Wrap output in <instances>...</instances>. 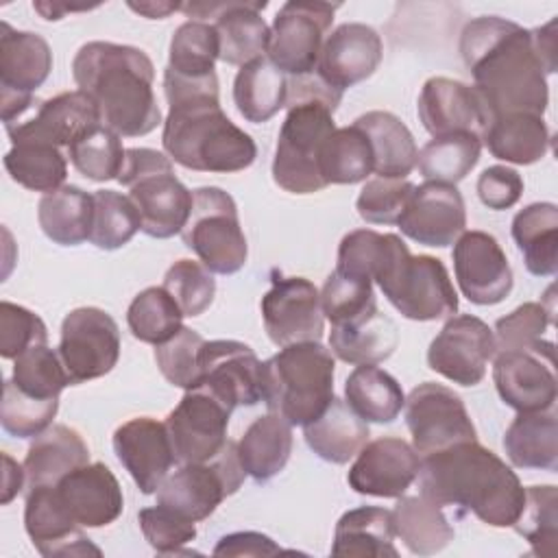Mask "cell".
Returning a JSON list of instances; mask_svg holds the SVG:
<instances>
[{
	"mask_svg": "<svg viewBox=\"0 0 558 558\" xmlns=\"http://www.w3.org/2000/svg\"><path fill=\"white\" fill-rule=\"evenodd\" d=\"M11 144L13 146L4 155V168L15 183L44 194L63 185L68 161L59 146L31 137L11 140Z\"/></svg>",
	"mask_w": 558,
	"mask_h": 558,
	"instance_id": "obj_43",
	"label": "cell"
},
{
	"mask_svg": "<svg viewBox=\"0 0 558 558\" xmlns=\"http://www.w3.org/2000/svg\"><path fill=\"white\" fill-rule=\"evenodd\" d=\"M554 323V307L530 301L495 323V342L499 351H534L554 357V342L543 340Z\"/></svg>",
	"mask_w": 558,
	"mask_h": 558,
	"instance_id": "obj_49",
	"label": "cell"
},
{
	"mask_svg": "<svg viewBox=\"0 0 558 558\" xmlns=\"http://www.w3.org/2000/svg\"><path fill=\"white\" fill-rule=\"evenodd\" d=\"M72 76L98 107L100 122L120 137H142L161 124L153 92L150 57L113 41H87L72 61Z\"/></svg>",
	"mask_w": 558,
	"mask_h": 558,
	"instance_id": "obj_4",
	"label": "cell"
},
{
	"mask_svg": "<svg viewBox=\"0 0 558 558\" xmlns=\"http://www.w3.org/2000/svg\"><path fill=\"white\" fill-rule=\"evenodd\" d=\"M414 185L408 179H371L360 190L355 209L371 225H397Z\"/></svg>",
	"mask_w": 558,
	"mask_h": 558,
	"instance_id": "obj_57",
	"label": "cell"
},
{
	"mask_svg": "<svg viewBox=\"0 0 558 558\" xmlns=\"http://www.w3.org/2000/svg\"><path fill=\"white\" fill-rule=\"evenodd\" d=\"M477 196L480 201L495 211L510 209L523 194V179L517 170L508 166H488L477 177Z\"/></svg>",
	"mask_w": 558,
	"mask_h": 558,
	"instance_id": "obj_60",
	"label": "cell"
},
{
	"mask_svg": "<svg viewBox=\"0 0 558 558\" xmlns=\"http://www.w3.org/2000/svg\"><path fill=\"white\" fill-rule=\"evenodd\" d=\"M137 521L144 538L157 554H185L183 547L196 538L194 521L161 504L142 508Z\"/></svg>",
	"mask_w": 558,
	"mask_h": 558,
	"instance_id": "obj_58",
	"label": "cell"
},
{
	"mask_svg": "<svg viewBox=\"0 0 558 558\" xmlns=\"http://www.w3.org/2000/svg\"><path fill=\"white\" fill-rule=\"evenodd\" d=\"M373 172L368 137L355 124L340 126L323 146L320 174L327 185H353Z\"/></svg>",
	"mask_w": 558,
	"mask_h": 558,
	"instance_id": "obj_45",
	"label": "cell"
},
{
	"mask_svg": "<svg viewBox=\"0 0 558 558\" xmlns=\"http://www.w3.org/2000/svg\"><path fill=\"white\" fill-rule=\"evenodd\" d=\"M57 351L72 386L98 379L118 364V323L100 307H76L61 323Z\"/></svg>",
	"mask_w": 558,
	"mask_h": 558,
	"instance_id": "obj_13",
	"label": "cell"
},
{
	"mask_svg": "<svg viewBox=\"0 0 558 558\" xmlns=\"http://www.w3.org/2000/svg\"><path fill=\"white\" fill-rule=\"evenodd\" d=\"M405 425L412 447L423 458L464 440H477L475 425L464 401L451 388L423 381L405 399Z\"/></svg>",
	"mask_w": 558,
	"mask_h": 558,
	"instance_id": "obj_12",
	"label": "cell"
},
{
	"mask_svg": "<svg viewBox=\"0 0 558 558\" xmlns=\"http://www.w3.org/2000/svg\"><path fill=\"white\" fill-rule=\"evenodd\" d=\"M89 462V449L83 436L68 425H50L37 434L26 451V488L54 486L63 475Z\"/></svg>",
	"mask_w": 558,
	"mask_h": 558,
	"instance_id": "obj_30",
	"label": "cell"
},
{
	"mask_svg": "<svg viewBox=\"0 0 558 558\" xmlns=\"http://www.w3.org/2000/svg\"><path fill=\"white\" fill-rule=\"evenodd\" d=\"M482 140L471 133H453L429 140L416 157L418 172L425 181H440L456 185L480 161Z\"/></svg>",
	"mask_w": 558,
	"mask_h": 558,
	"instance_id": "obj_46",
	"label": "cell"
},
{
	"mask_svg": "<svg viewBox=\"0 0 558 558\" xmlns=\"http://www.w3.org/2000/svg\"><path fill=\"white\" fill-rule=\"evenodd\" d=\"M281 547L262 532H233L225 534L216 547L214 556H275Z\"/></svg>",
	"mask_w": 558,
	"mask_h": 558,
	"instance_id": "obj_61",
	"label": "cell"
},
{
	"mask_svg": "<svg viewBox=\"0 0 558 558\" xmlns=\"http://www.w3.org/2000/svg\"><path fill=\"white\" fill-rule=\"evenodd\" d=\"M460 54L490 118L545 113L547 70L530 28L499 15L475 17L460 33Z\"/></svg>",
	"mask_w": 558,
	"mask_h": 558,
	"instance_id": "obj_1",
	"label": "cell"
},
{
	"mask_svg": "<svg viewBox=\"0 0 558 558\" xmlns=\"http://www.w3.org/2000/svg\"><path fill=\"white\" fill-rule=\"evenodd\" d=\"M181 320L183 312L161 286L142 290L126 310V323L133 338L155 347L170 340L183 327Z\"/></svg>",
	"mask_w": 558,
	"mask_h": 558,
	"instance_id": "obj_47",
	"label": "cell"
},
{
	"mask_svg": "<svg viewBox=\"0 0 558 558\" xmlns=\"http://www.w3.org/2000/svg\"><path fill=\"white\" fill-rule=\"evenodd\" d=\"M381 54V37L373 26L344 22L325 37L314 72L333 89L344 92L373 76Z\"/></svg>",
	"mask_w": 558,
	"mask_h": 558,
	"instance_id": "obj_23",
	"label": "cell"
},
{
	"mask_svg": "<svg viewBox=\"0 0 558 558\" xmlns=\"http://www.w3.org/2000/svg\"><path fill=\"white\" fill-rule=\"evenodd\" d=\"M508 460L519 469H558V416L551 410L519 412L504 436Z\"/></svg>",
	"mask_w": 558,
	"mask_h": 558,
	"instance_id": "obj_36",
	"label": "cell"
},
{
	"mask_svg": "<svg viewBox=\"0 0 558 558\" xmlns=\"http://www.w3.org/2000/svg\"><path fill=\"white\" fill-rule=\"evenodd\" d=\"M205 340L198 331L181 327L170 340L155 347V362L161 375L183 390L198 388L201 384V349Z\"/></svg>",
	"mask_w": 558,
	"mask_h": 558,
	"instance_id": "obj_55",
	"label": "cell"
},
{
	"mask_svg": "<svg viewBox=\"0 0 558 558\" xmlns=\"http://www.w3.org/2000/svg\"><path fill=\"white\" fill-rule=\"evenodd\" d=\"M124 155L126 148L122 146L120 135L105 124H94L68 146L72 166L96 183L118 179L124 166Z\"/></svg>",
	"mask_w": 558,
	"mask_h": 558,
	"instance_id": "obj_48",
	"label": "cell"
},
{
	"mask_svg": "<svg viewBox=\"0 0 558 558\" xmlns=\"http://www.w3.org/2000/svg\"><path fill=\"white\" fill-rule=\"evenodd\" d=\"M161 288L177 301L183 316H201L214 301L216 279L201 262L179 259L166 270Z\"/></svg>",
	"mask_w": 558,
	"mask_h": 558,
	"instance_id": "obj_56",
	"label": "cell"
},
{
	"mask_svg": "<svg viewBox=\"0 0 558 558\" xmlns=\"http://www.w3.org/2000/svg\"><path fill=\"white\" fill-rule=\"evenodd\" d=\"M54 488L63 508L81 527H102L122 514L120 482L102 462H87L70 471Z\"/></svg>",
	"mask_w": 558,
	"mask_h": 558,
	"instance_id": "obj_26",
	"label": "cell"
},
{
	"mask_svg": "<svg viewBox=\"0 0 558 558\" xmlns=\"http://www.w3.org/2000/svg\"><path fill=\"white\" fill-rule=\"evenodd\" d=\"M395 536L390 510L360 506L338 519L331 554L342 558H397Z\"/></svg>",
	"mask_w": 558,
	"mask_h": 558,
	"instance_id": "obj_32",
	"label": "cell"
},
{
	"mask_svg": "<svg viewBox=\"0 0 558 558\" xmlns=\"http://www.w3.org/2000/svg\"><path fill=\"white\" fill-rule=\"evenodd\" d=\"M181 238L209 272L233 275L246 264L248 244L240 227L238 205L220 187L209 185L192 192V209Z\"/></svg>",
	"mask_w": 558,
	"mask_h": 558,
	"instance_id": "obj_9",
	"label": "cell"
},
{
	"mask_svg": "<svg viewBox=\"0 0 558 558\" xmlns=\"http://www.w3.org/2000/svg\"><path fill=\"white\" fill-rule=\"evenodd\" d=\"M231 412L205 388L185 390L179 405L163 421L177 462H207L218 456L229 440Z\"/></svg>",
	"mask_w": 558,
	"mask_h": 558,
	"instance_id": "obj_15",
	"label": "cell"
},
{
	"mask_svg": "<svg viewBox=\"0 0 558 558\" xmlns=\"http://www.w3.org/2000/svg\"><path fill=\"white\" fill-rule=\"evenodd\" d=\"M453 272L475 305H497L512 290V268L499 242L486 231H464L453 242Z\"/></svg>",
	"mask_w": 558,
	"mask_h": 558,
	"instance_id": "obj_18",
	"label": "cell"
},
{
	"mask_svg": "<svg viewBox=\"0 0 558 558\" xmlns=\"http://www.w3.org/2000/svg\"><path fill=\"white\" fill-rule=\"evenodd\" d=\"M37 220L48 240L61 246H78L92 235L94 194L76 185H61L41 196Z\"/></svg>",
	"mask_w": 558,
	"mask_h": 558,
	"instance_id": "obj_38",
	"label": "cell"
},
{
	"mask_svg": "<svg viewBox=\"0 0 558 558\" xmlns=\"http://www.w3.org/2000/svg\"><path fill=\"white\" fill-rule=\"evenodd\" d=\"M118 183L129 187V198L140 211L142 231L166 240L183 231L192 192L174 177L172 159L155 148H126Z\"/></svg>",
	"mask_w": 558,
	"mask_h": 558,
	"instance_id": "obj_8",
	"label": "cell"
},
{
	"mask_svg": "<svg viewBox=\"0 0 558 558\" xmlns=\"http://www.w3.org/2000/svg\"><path fill=\"white\" fill-rule=\"evenodd\" d=\"M24 527L41 556H100V549L81 532V525L63 508L54 486L26 490Z\"/></svg>",
	"mask_w": 558,
	"mask_h": 558,
	"instance_id": "obj_27",
	"label": "cell"
},
{
	"mask_svg": "<svg viewBox=\"0 0 558 558\" xmlns=\"http://www.w3.org/2000/svg\"><path fill=\"white\" fill-rule=\"evenodd\" d=\"M129 9L150 17V20H163L168 17L172 11H181V4L174 2H129Z\"/></svg>",
	"mask_w": 558,
	"mask_h": 558,
	"instance_id": "obj_64",
	"label": "cell"
},
{
	"mask_svg": "<svg viewBox=\"0 0 558 558\" xmlns=\"http://www.w3.org/2000/svg\"><path fill=\"white\" fill-rule=\"evenodd\" d=\"M397 227L418 244L436 248L449 246L466 227L464 198L460 190L449 183L425 181L414 185Z\"/></svg>",
	"mask_w": 558,
	"mask_h": 558,
	"instance_id": "obj_20",
	"label": "cell"
},
{
	"mask_svg": "<svg viewBox=\"0 0 558 558\" xmlns=\"http://www.w3.org/2000/svg\"><path fill=\"white\" fill-rule=\"evenodd\" d=\"M482 140L493 157L517 166L541 161L551 144L543 116L534 113L497 116L490 120Z\"/></svg>",
	"mask_w": 558,
	"mask_h": 558,
	"instance_id": "obj_37",
	"label": "cell"
},
{
	"mask_svg": "<svg viewBox=\"0 0 558 558\" xmlns=\"http://www.w3.org/2000/svg\"><path fill=\"white\" fill-rule=\"evenodd\" d=\"M392 512L395 534L416 556L442 551L453 541V527L442 514V508L423 495L397 497Z\"/></svg>",
	"mask_w": 558,
	"mask_h": 558,
	"instance_id": "obj_41",
	"label": "cell"
},
{
	"mask_svg": "<svg viewBox=\"0 0 558 558\" xmlns=\"http://www.w3.org/2000/svg\"><path fill=\"white\" fill-rule=\"evenodd\" d=\"M530 545L532 554H554L558 536V493L556 486L525 488V504L512 525Z\"/></svg>",
	"mask_w": 558,
	"mask_h": 558,
	"instance_id": "obj_52",
	"label": "cell"
},
{
	"mask_svg": "<svg viewBox=\"0 0 558 558\" xmlns=\"http://www.w3.org/2000/svg\"><path fill=\"white\" fill-rule=\"evenodd\" d=\"M512 240L532 275L554 277L558 268V207L554 203H532L517 211Z\"/></svg>",
	"mask_w": 558,
	"mask_h": 558,
	"instance_id": "obj_39",
	"label": "cell"
},
{
	"mask_svg": "<svg viewBox=\"0 0 558 558\" xmlns=\"http://www.w3.org/2000/svg\"><path fill=\"white\" fill-rule=\"evenodd\" d=\"M320 307L331 325L349 323L377 307L373 281L336 268L323 283Z\"/></svg>",
	"mask_w": 558,
	"mask_h": 558,
	"instance_id": "obj_54",
	"label": "cell"
},
{
	"mask_svg": "<svg viewBox=\"0 0 558 558\" xmlns=\"http://www.w3.org/2000/svg\"><path fill=\"white\" fill-rule=\"evenodd\" d=\"M238 445L227 440L218 456L207 462H185L168 473L157 488V504L174 510L190 521H203L233 495L244 482Z\"/></svg>",
	"mask_w": 558,
	"mask_h": 558,
	"instance_id": "obj_10",
	"label": "cell"
},
{
	"mask_svg": "<svg viewBox=\"0 0 558 558\" xmlns=\"http://www.w3.org/2000/svg\"><path fill=\"white\" fill-rule=\"evenodd\" d=\"M340 4L292 0L286 2L272 22L268 59L290 76H303L316 70L325 33Z\"/></svg>",
	"mask_w": 558,
	"mask_h": 558,
	"instance_id": "obj_11",
	"label": "cell"
},
{
	"mask_svg": "<svg viewBox=\"0 0 558 558\" xmlns=\"http://www.w3.org/2000/svg\"><path fill=\"white\" fill-rule=\"evenodd\" d=\"M142 231V218L133 201L116 190L94 192V222L89 242L102 251H116Z\"/></svg>",
	"mask_w": 558,
	"mask_h": 558,
	"instance_id": "obj_50",
	"label": "cell"
},
{
	"mask_svg": "<svg viewBox=\"0 0 558 558\" xmlns=\"http://www.w3.org/2000/svg\"><path fill=\"white\" fill-rule=\"evenodd\" d=\"M418 469L421 456L410 442L397 436H381L357 451L347 482L360 495L397 499L414 484Z\"/></svg>",
	"mask_w": 558,
	"mask_h": 558,
	"instance_id": "obj_22",
	"label": "cell"
},
{
	"mask_svg": "<svg viewBox=\"0 0 558 558\" xmlns=\"http://www.w3.org/2000/svg\"><path fill=\"white\" fill-rule=\"evenodd\" d=\"M497 342L493 329L477 316L460 314L447 318L427 349V364L445 379L460 386H475L486 375V364L495 357Z\"/></svg>",
	"mask_w": 558,
	"mask_h": 558,
	"instance_id": "obj_16",
	"label": "cell"
},
{
	"mask_svg": "<svg viewBox=\"0 0 558 558\" xmlns=\"http://www.w3.org/2000/svg\"><path fill=\"white\" fill-rule=\"evenodd\" d=\"M340 100L342 92L327 85L316 72L288 78V113L272 159V179L286 192L312 194L327 187L320 174V155L336 131L333 113Z\"/></svg>",
	"mask_w": 558,
	"mask_h": 558,
	"instance_id": "obj_5",
	"label": "cell"
},
{
	"mask_svg": "<svg viewBox=\"0 0 558 558\" xmlns=\"http://www.w3.org/2000/svg\"><path fill=\"white\" fill-rule=\"evenodd\" d=\"M168 118L161 144L166 155L187 170L240 172L257 157L248 133L235 126L220 107L218 76L190 81L163 70Z\"/></svg>",
	"mask_w": 558,
	"mask_h": 558,
	"instance_id": "obj_2",
	"label": "cell"
},
{
	"mask_svg": "<svg viewBox=\"0 0 558 558\" xmlns=\"http://www.w3.org/2000/svg\"><path fill=\"white\" fill-rule=\"evenodd\" d=\"M216 59H220V44L214 24L203 20H187L174 31L170 39L166 70L181 78L201 81L216 74Z\"/></svg>",
	"mask_w": 558,
	"mask_h": 558,
	"instance_id": "obj_44",
	"label": "cell"
},
{
	"mask_svg": "<svg viewBox=\"0 0 558 558\" xmlns=\"http://www.w3.org/2000/svg\"><path fill=\"white\" fill-rule=\"evenodd\" d=\"M416 109L423 129L432 137L471 133L482 140L493 120L488 107L471 85L447 76L425 81Z\"/></svg>",
	"mask_w": 558,
	"mask_h": 558,
	"instance_id": "obj_21",
	"label": "cell"
},
{
	"mask_svg": "<svg viewBox=\"0 0 558 558\" xmlns=\"http://www.w3.org/2000/svg\"><path fill=\"white\" fill-rule=\"evenodd\" d=\"M373 150V172L384 179H405L416 168L418 148L410 129L390 111H366L353 122Z\"/></svg>",
	"mask_w": 558,
	"mask_h": 558,
	"instance_id": "obj_34",
	"label": "cell"
},
{
	"mask_svg": "<svg viewBox=\"0 0 558 558\" xmlns=\"http://www.w3.org/2000/svg\"><path fill=\"white\" fill-rule=\"evenodd\" d=\"M4 460V477H2V504H9L26 484L24 464L20 466L9 453L2 456Z\"/></svg>",
	"mask_w": 558,
	"mask_h": 558,
	"instance_id": "obj_63",
	"label": "cell"
},
{
	"mask_svg": "<svg viewBox=\"0 0 558 558\" xmlns=\"http://www.w3.org/2000/svg\"><path fill=\"white\" fill-rule=\"evenodd\" d=\"M292 442V425L286 418L272 412L257 416L235 442L244 473L257 484L272 480L288 464Z\"/></svg>",
	"mask_w": 558,
	"mask_h": 558,
	"instance_id": "obj_33",
	"label": "cell"
},
{
	"mask_svg": "<svg viewBox=\"0 0 558 558\" xmlns=\"http://www.w3.org/2000/svg\"><path fill=\"white\" fill-rule=\"evenodd\" d=\"M11 381L26 395L37 399H59L61 390L70 384L59 351L48 344L33 347L15 357Z\"/></svg>",
	"mask_w": 558,
	"mask_h": 558,
	"instance_id": "obj_51",
	"label": "cell"
},
{
	"mask_svg": "<svg viewBox=\"0 0 558 558\" xmlns=\"http://www.w3.org/2000/svg\"><path fill=\"white\" fill-rule=\"evenodd\" d=\"M554 357L534 351H497L493 381L506 405L517 412L551 410L558 395Z\"/></svg>",
	"mask_w": 558,
	"mask_h": 558,
	"instance_id": "obj_25",
	"label": "cell"
},
{
	"mask_svg": "<svg viewBox=\"0 0 558 558\" xmlns=\"http://www.w3.org/2000/svg\"><path fill=\"white\" fill-rule=\"evenodd\" d=\"M52 70L48 41L31 31H15L2 22L0 33V94L33 96Z\"/></svg>",
	"mask_w": 558,
	"mask_h": 558,
	"instance_id": "obj_29",
	"label": "cell"
},
{
	"mask_svg": "<svg viewBox=\"0 0 558 558\" xmlns=\"http://www.w3.org/2000/svg\"><path fill=\"white\" fill-rule=\"evenodd\" d=\"M266 2H190L181 4L187 17H214V28L220 44V61L227 65H246L268 50L270 28L262 17Z\"/></svg>",
	"mask_w": 558,
	"mask_h": 558,
	"instance_id": "obj_19",
	"label": "cell"
},
{
	"mask_svg": "<svg viewBox=\"0 0 558 558\" xmlns=\"http://www.w3.org/2000/svg\"><path fill=\"white\" fill-rule=\"evenodd\" d=\"M416 480L423 497L473 512L490 527H512L525 504L519 475L477 440L423 456Z\"/></svg>",
	"mask_w": 558,
	"mask_h": 558,
	"instance_id": "obj_3",
	"label": "cell"
},
{
	"mask_svg": "<svg viewBox=\"0 0 558 558\" xmlns=\"http://www.w3.org/2000/svg\"><path fill=\"white\" fill-rule=\"evenodd\" d=\"M94 124H102L96 102L85 92L74 89L44 100L35 118L7 126V133L11 140L31 137L68 148Z\"/></svg>",
	"mask_w": 558,
	"mask_h": 558,
	"instance_id": "obj_28",
	"label": "cell"
},
{
	"mask_svg": "<svg viewBox=\"0 0 558 558\" xmlns=\"http://www.w3.org/2000/svg\"><path fill=\"white\" fill-rule=\"evenodd\" d=\"M373 281L410 320H447L458 312V294L445 264L432 255H412L399 235L392 238L388 257Z\"/></svg>",
	"mask_w": 558,
	"mask_h": 558,
	"instance_id": "obj_7",
	"label": "cell"
},
{
	"mask_svg": "<svg viewBox=\"0 0 558 558\" xmlns=\"http://www.w3.org/2000/svg\"><path fill=\"white\" fill-rule=\"evenodd\" d=\"M347 405L366 423H392L405 405L401 384L377 364H360L344 384Z\"/></svg>",
	"mask_w": 558,
	"mask_h": 558,
	"instance_id": "obj_42",
	"label": "cell"
},
{
	"mask_svg": "<svg viewBox=\"0 0 558 558\" xmlns=\"http://www.w3.org/2000/svg\"><path fill=\"white\" fill-rule=\"evenodd\" d=\"M399 344L395 320L377 307L342 325H331L329 349L347 364H379L388 360Z\"/></svg>",
	"mask_w": 558,
	"mask_h": 558,
	"instance_id": "obj_31",
	"label": "cell"
},
{
	"mask_svg": "<svg viewBox=\"0 0 558 558\" xmlns=\"http://www.w3.org/2000/svg\"><path fill=\"white\" fill-rule=\"evenodd\" d=\"M270 290L262 296V318L268 338L277 347L294 342H320L325 316L318 288L305 277L270 272Z\"/></svg>",
	"mask_w": 558,
	"mask_h": 558,
	"instance_id": "obj_14",
	"label": "cell"
},
{
	"mask_svg": "<svg viewBox=\"0 0 558 558\" xmlns=\"http://www.w3.org/2000/svg\"><path fill=\"white\" fill-rule=\"evenodd\" d=\"M532 35L547 74H554L556 72V20H549L545 26L532 28Z\"/></svg>",
	"mask_w": 558,
	"mask_h": 558,
	"instance_id": "obj_62",
	"label": "cell"
},
{
	"mask_svg": "<svg viewBox=\"0 0 558 558\" xmlns=\"http://www.w3.org/2000/svg\"><path fill=\"white\" fill-rule=\"evenodd\" d=\"M307 447L325 462L344 464L368 442V423L362 421L347 401L333 397L327 410L303 427Z\"/></svg>",
	"mask_w": 558,
	"mask_h": 558,
	"instance_id": "obj_35",
	"label": "cell"
},
{
	"mask_svg": "<svg viewBox=\"0 0 558 558\" xmlns=\"http://www.w3.org/2000/svg\"><path fill=\"white\" fill-rule=\"evenodd\" d=\"M113 451L144 495L157 493L177 462L166 423L137 416L113 432Z\"/></svg>",
	"mask_w": 558,
	"mask_h": 558,
	"instance_id": "obj_24",
	"label": "cell"
},
{
	"mask_svg": "<svg viewBox=\"0 0 558 558\" xmlns=\"http://www.w3.org/2000/svg\"><path fill=\"white\" fill-rule=\"evenodd\" d=\"M201 384L229 410L262 401L264 362L240 340H205L201 349Z\"/></svg>",
	"mask_w": 558,
	"mask_h": 558,
	"instance_id": "obj_17",
	"label": "cell"
},
{
	"mask_svg": "<svg viewBox=\"0 0 558 558\" xmlns=\"http://www.w3.org/2000/svg\"><path fill=\"white\" fill-rule=\"evenodd\" d=\"M336 362L320 342L281 347L262 371V401L292 427L316 421L333 401Z\"/></svg>",
	"mask_w": 558,
	"mask_h": 558,
	"instance_id": "obj_6",
	"label": "cell"
},
{
	"mask_svg": "<svg viewBox=\"0 0 558 558\" xmlns=\"http://www.w3.org/2000/svg\"><path fill=\"white\" fill-rule=\"evenodd\" d=\"M59 399H37L22 392L11 379L4 381L0 401L2 429L13 438H35L52 425Z\"/></svg>",
	"mask_w": 558,
	"mask_h": 558,
	"instance_id": "obj_53",
	"label": "cell"
},
{
	"mask_svg": "<svg viewBox=\"0 0 558 558\" xmlns=\"http://www.w3.org/2000/svg\"><path fill=\"white\" fill-rule=\"evenodd\" d=\"M286 98L288 76L268 57L242 65L233 78L235 109L253 124L268 122L286 107Z\"/></svg>",
	"mask_w": 558,
	"mask_h": 558,
	"instance_id": "obj_40",
	"label": "cell"
},
{
	"mask_svg": "<svg viewBox=\"0 0 558 558\" xmlns=\"http://www.w3.org/2000/svg\"><path fill=\"white\" fill-rule=\"evenodd\" d=\"M39 344H48L44 320L17 303L0 301V355L4 360H15Z\"/></svg>",
	"mask_w": 558,
	"mask_h": 558,
	"instance_id": "obj_59",
	"label": "cell"
}]
</instances>
